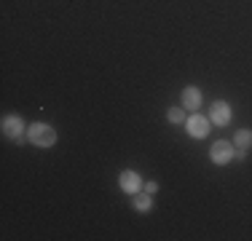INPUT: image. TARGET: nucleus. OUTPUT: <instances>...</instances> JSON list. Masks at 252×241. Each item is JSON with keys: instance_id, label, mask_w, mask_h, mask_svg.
<instances>
[{"instance_id": "11", "label": "nucleus", "mask_w": 252, "mask_h": 241, "mask_svg": "<svg viewBox=\"0 0 252 241\" xmlns=\"http://www.w3.org/2000/svg\"><path fill=\"white\" fill-rule=\"evenodd\" d=\"M156 190H158V182H145V193H151V196H153Z\"/></svg>"}, {"instance_id": "7", "label": "nucleus", "mask_w": 252, "mask_h": 241, "mask_svg": "<svg viewBox=\"0 0 252 241\" xmlns=\"http://www.w3.org/2000/svg\"><path fill=\"white\" fill-rule=\"evenodd\" d=\"M180 102H183L185 110H199L201 107V91L196 86H185L183 94H180Z\"/></svg>"}, {"instance_id": "2", "label": "nucleus", "mask_w": 252, "mask_h": 241, "mask_svg": "<svg viewBox=\"0 0 252 241\" xmlns=\"http://www.w3.org/2000/svg\"><path fill=\"white\" fill-rule=\"evenodd\" d=\"M233 145L228 142V140H218L212 145V150H209V158H212V164H218V166H225V164H231L233 161Z\"/></svg>"}, {"instance_id": "6", "label": "nucleus", "mask_w": 252, "mask_h": 241, "mask_svg": "<svg viewBox=\"0 0 252 241\" xmlns=\"http://www.w3.org/2000/svg\"><path fill=\"white\" fill-rule=\"evenodd\" d=\"M118 185H121L124 193H129V196H134V193L142 190V180L137 172H131V169H124L121 174H118Z\"/></svg>"}, {"instance_id": "4", "label": "nucleus", "mask_w": 252, "mask_h": 241, "mask_svg": "<svg viewBox=\"0 0 252 241\" xmlns=\"http://www.w3.org/2000/svg\"><path fill=\"white\" fill-rule=\"evenodd\" d=\"M22 131H25V123H22L19 116H5L3 118V134L8 137V140H14L16 145H22V142H25Z\"/></svg>"}, {"instance_id": "9", "label": "nucleus", "mask_w": 252, "mask_h": 241, "mask_svg": "<svg viewBox=\"0 0 252 241\" xmlns=\"http://www.w3.org/2000/svg\"><path fill=\"white\" fill-rule=\"evenodd\" d=\"M151 207H153V198H151V193H134V209L137 212H151Z\"/></svg>"}, {"instance_id": "3", "label": "nucleus", "mask_w": 252, "mask_h": 241, "mask_svg": "<svg viewBox=\"0 0 252 241\" xmlns=\"http://www.w3.org/2000/svg\"><path fill=\"white\" fill-rule=\"evenodd\" d=\"M231 105L223 99H218V102H212V107H209V120H212L215 126H228L231 123Z\"/></svg>"}, {"instance_id": "10", "label": "nucleus", "mask_w": 252, "mask_h": 241, "mask_svg": "<svg viewBox=\"0 0 252 241\" xmlns=\"http://www.w3.org/2000/svg\"><path fill=\"white\" fill-rule=\"evenodd\" d=\"M169 120H172V123H183V120H185V107H172V110H169Z\"/></svg>"}, {"instance_id": "5", "label": "nucleus", "mask_w": 252, "mask_h": 241, "mask_svg": "<svg viewBox=\"0 0 252 241\" xmlns=\"http://www.w3.org/2000/svg\"><path fill=\"white\" fill-rule=\"evenodd\" d=\"M185 129H188V134L193 137V140H204V137L209 134V118H204V116H190L188 120H185Z\"/></svg>"}, {"instance_id": "1", "label": "nucleus", "mask_w": 252, "mask_h": 241, "mask_svg": "<svg viewBox=\"0 0 252 241\" xmlns=\"http://www.w3.org/2000/svg\"><path fill=\"white\" fill-rule=\"evenodd\" d=\"M27 140L32 142L35 148H54V145H57V131H54L49 123H38V120H35L27 129Z\"/></svg>"}, {"instance_id": "8", "label": "nucleus", "mask_w": 252, "mask_h": 241, "mask_svg": "<svg viewBox=\"0 0 252 241\" xmlns=\"http://www.w3.org/2000/svg\"><path fill=\"white\" fill-rule=\"evenodd\" d=\"M233 145L242 150H250L252 148V129H239L236 137H233Z\"/></svg>"}]
</instances>
